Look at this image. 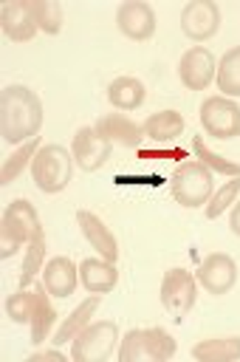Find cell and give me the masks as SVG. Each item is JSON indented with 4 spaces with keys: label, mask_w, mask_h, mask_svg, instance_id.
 Segmentation results:
<instances>
[{
    "label": "cell",
    "mask_w": 240,
    "mask_h": 362,
    "mask_svg": "<svg viewBox=\"0 0 240 362\" xmlns=\"http://www.w3.org/2000/svg\"><path fill=\"white\" fill-rule=\"evenodd\" d=\"M42 127V102L25 85H6L0 90V136L8 144L34 139Z\"/></svg>",
    "instance_id": "obj_1"
},
{
    "label": "cell",
    "mask_w": 240,
    "mask_h": 362,
    "mask_svg": "<svg viewBox=\"0 0 240 362\" xmlns=\"http://www.w3.org/2000/svg\"><path fill=\"white\" fill-rule=\"evenodd\" d=\"M40 229H42V223H40L34 204L25 198L11 201L3 209V221H0V257L8 260L20 246H28Z\"/></svg>",
    "instance_id": "obj_2"
},
{
    "label": "cell",
    "mask_w": 240,
    "mask_h": 362,
    "mask_svg": "<svg viewBox=\"0 0 240 362\" xmlns=\"http://www.w3.org/2000/svg\"><path fill=\"white\" fill-rule=\"evenodd\" d=\"M178 342L158 325L152 328H133L121 339L119 362H164L175 356Z\"/></svg>",
    "instance_id": "obj_3"
},
{
    "label": "cell",
    "mask_w": 240,
    "mask_h": 362,
    "mask_svg": "<svg viewBox=\"0 0 240 362\" xmlns=\"http://www.w3.org/2000/svg\"><path fill=\"white\" fill-rule=\"evenodd\" d=\"M169 189H172L175 204L186 206V209L206 206V201L215 192V173L209 167H203L200 161H184L172 173Z\"/></svg>",
    "instance_id": "obj_4"
},
{
    "label": "cell",
    "mask_w": 240,
    "mask_h": 362,
    "mask_svg": "<svg viewBox=\"0 0 240 362\" xmlns=\"http://www.w3.org/2000/svg\"><path fill=\"white\" fill-rule=\"evenodd\" d=\"M73 173V156L62 144H42L31 161V178L37 189L54 195L68 187Z\"/></svg>",
    "instance_id": "obj_5"
},
{
    "label": "cell",
    "mask_w": 240,
    "mask_h": 362,
    "mask_svg": "<svg viewBox=\"0 0 240 362\" xmlns=\"http://www.w3.org/2000/svg\"><path fill=\"white\" fill-rule=\"evenodd\" d=\"M119 342V325L113 320H96L85 325L71 342L73 362H104Z\"/></svg>",
    "instance_id": "obj_6"
},
{
    "label": "cell",
    "mask_w": 240,
    "mask_h": 362,
    "mask_svg": "<svg viewBox=\"0 0 240 362\" xmlns=\"http://www.w3.org/2000/svg\"><path fill=\"white\" fill-rule=\"evenodd\" d=\"M161 305L167 308V314L181 322L189 308L195 305V297H198V286H195V274L186 272V269H169L164 272L161 277Z\"/></svg>",
    "instance_id": "obj_7"
},
{
    "label": "cell",
    "mask_w": 240,
    "mask_h": 362,
    "mask_svg": "<svg viewBox=\"0 0 240 362\" xmlns=\"http://www.w3.org/2000/svg\"><path fill=\"white\" fill-rule=\"evenodd\" d=\"M200 124L212 139L240 136V105L229 96H209L200 105Z\"/></svg>",
    "instance_id": "obj_8"
},
{
    "label": "cell",
    "mask_w": 240,
    "mask_h": 362,
    "mask_svg": "<svg viewBox=\"0 0 240 362\" xmlns=\"http://www.w3.org/2000/svg\"><path fill=\"white\" fill-rule=\"evenodd\" d=\"M220 28V8L212 0H192L181 8V31L192 42H203L215 37Z\"/></svg>",
    "instance_id": "obj_9"
},
{
    "label": "cell",
    "mask_w": 240,
    "mask_h": 362,
    "mask_svg": "<svg viewBox=\"0 0 240 362\" xmlns=\"http://www.w3.org/2000/svg\"><path fill=\"white\" fill-rule=\"evenodd\" d=\"M195 280L209 294L220 297V294H226L234 286V280H237V263L229 255H223V252H212V255H206L200 260V266L195 272Z\"/></svg>",
    "instance_id": "obj_10"
},
{
    "label": "cell",
    "mask_w": 240,
    "mask_h": 362,
    "mask_svg": "<svg viewBox=\"0 0 240 362\" xmlns=\"http://www.w3.org/2000/svg\"><path fill=\"white\" fill-rule=\"evenodd\" d=\"M215 74H217V62H215V57H212L209 48L192 45L189 51H184V57L178 62V76H181L184 88L203 90L206 85H212Z\"/></svg>",
    "instance_id": "obj_11"
},
{
    "label": "cell",
    "mask_w": 240,
    "mask_h": 362,
    "mask_svg": "<svg viewBox=\"0 0 240 362\" xmlns=\"http://www.w3.org/2000/svg\"><path fill=\"white\" fill-rule=\"evenodd\" d=\"M116 25L127 40L144 42L155 34V11H152V6H147L141 0L121 3L116 8Z\"/></svg>",
    "instance_id": "obj_12"
},
{
    "label": "cell",
    "mask_w": 240,
    "mask_h": 362,
    "mask_svg": "<svg viewBox=\"0 0 240 362\" xmlns=\"http://www.w3.org/2000/svg\"><path fill=\"white\" fill-rule=\"evenodd\" d=\"M71 156H73V164L79 170L93 173V170L104 167V161L110 158V141H104L93 127H79L73 133Z\"/></svg>",
    "instance_id": "obj_13"
},
{
    "label": "cell",
    "mask_w": 240,
    "mask_h": 362,
    "mask_svg": "<svg viewBox=\"0 0 240 362\" xmlns=\"http://www.w3.org/2000/svg\"><path fill=\"white\" fill-rule=\"evenodd\" d=\"M0 25L3 34L11 42H28L37 34V20L31 14V3L28 0H14V3H3L0 8Z\"/></svg>",
    "instance_id": "obj_14"
},
{
    "label": "cell",
    "mask_w": 240,
    "mask_h": 362,
    "mask_svg": "<svg viewBox=\"0 0 240 362\" xmlns=\"http://www.w3.org/2000/svg\"><path fill=\"white\" fill-rule=\"evenodd\" d=\"M76 223H79L82 238L90 243V249H96L99 257L116 263V257H119V243H116L113 232L104 226V221H102L99 215H93L90 209H76Z\"/></svg>",
    "instance_id": "obj_15"
},
{
    "label": "cell",
    "mask_w": 240,
    "mask_h": 362,
    "mask_svg": "<svg viewBox=\"0 0 240 362\" xmlns=\"http://www.w3.org/2000/svg\"><path fill=\"white\" fill-rule=\"evenodd\" d=\"M93 130H96L104 141L121 144V147H138L141 139H144L141 124H136L133 119H127V116H121V113H104V116H99L96 124H93Z\"/></svg>",
    "instance_id": "obj_16"
},
{
    "label": "cell",
    "mask_w": 240,
    "mask_h": 362,
    "mask_svg": "<svg viewBox=\"0 0 240 362\" xmlns=\"http://www.w3.org/2000/svg\"><path fill=\"white\" fill-rule=\"evenodd\" d=\"M42 283L48 288L51 297L56 300H65L76 291V283H79V269L73 266L71 257H51L42 269Z\"/></svg>",
    "instance_id": "obj_17"
},
{
    "label": "cell",
    "mask_w": 240,
    "mask_h": 362,
    "mask_svg": "<svg viewBox=\"0 0 240 362\" xmlns=\"http://www.w3.org/2000/svg\"><path fill=\"white\" fill-rule=\"evenodd\" d=\"M79 280L88 294H107L119 283V272L104 257H85L79 266Z\"/></svg>",
    "instance_id": "obj_18"
},
{
    "label": "cell",
    "mask_w": 240,
    "mask_h": 362,
    "mask_svg": "<svg viewBox=\"0 0 240 362\" xmlns=\"http://www.w3.org/2000/svg\"><path fill=\"white\" fill-rule=\"evenodd\" d=\"M34 291H37V300H34L28 328H31V345H42L56 322V308L51 305V294H48L45 283H34Z\"/></svg>",
    "instance_id": "obj_19"
},
{
    "label": "cell",
    "mask_w": 240,
    "mask_h": 362,
    "mask_svg": "<svg viewBox=\"0 0 240 362\" xmlns=\"http://www.w3.org/2000/svg\"><path fill=\"white\" fill-rule=\"evenodd\" d=\"M99 305H102V294H90V297H85L62 322H59V328H56V334H54V345H65V342H73V337L85 328V325H90V317L99 311Z\"/></svg>",
    "instance_id": "obj_20"
},
{
    "label": "cell",
    "mask_w": 240,
    "mask_h": 362,
    "mask_svg": "<svg viewBox=\"0 0 240 362\" xmlns=\"http://www.w3.org/2000/svg\"><path fill=\"white\" fill-rule=\"evenodd\" d=\"M141 130H144V139L169 144V141H175L184 133V116L178 110H158V113L147 116Z\"/></svg>",
    "instance_id": "obj_21"
},
{
    "label": "cell",
    "mask_w": 240,
    "mask_h": 362,
    "mask_svg": "<svg viewBox=\"0 0 240 362\" xmlns=\"http://www.w3.org/2000/svg\"><path fill=\"white\" fill-rule=\"evenodd\" d=\"M144 96H147V90H144L141 79H136V76H116L107 85V102L116 110H136V107H141Z\"/></svg>",
    "instance_id": "obj_22"
},
{
    "label": "cell",
    "mask_w": 240,
    "mask_h": 362,
    "mask_svg": "<svg viewBox=\"0 0 240 362\" xmlns=\"http://www.w3.org/2000/svg\"><path fill=\"white\" fill-rule=\"evenodd\" d=\"M198 362H234L240 359V337H215L192 345Z\"/></svg>",
    "instance_id": "obj_23"
},
{
    "label": "cell",
    "mask_w": 240,
    "mask_h": 362,
    "mask_svg": "<svg viewBox=\"0 0 240 362\" xmlns=\"http://www.w3.org/2000/svg\"><path fill=\"white\" fill-rule=\"evenodd\" d=\"M215 79H217V90L223 96H229V99H237L240 96V45L229 48L220 57Z\"/></svg>",
    "instance_id": "obj_24"
},
{
    "label": "cell",
    "mask_w": 240,
    "mask_h": 362,
    "mask_svg": "<svg viewBox=\"0 0 240 362\" xmlns=\"http://www.w3.org/2000/svg\"><path fill=\"white\" fill-rule=\"evenodd\" d=\"M37 150H40V136H34V139H28V141H23L6 161H3V170H0V184L3 187H8L20 173H23V167L28 164V161H34V156H37Z\"/></svg>",
    "instance_id": "obj_25"
},
{
    "label": "cell",
    "mask_w": 240,
    "mask_h": 362,
    "mask_svg": "<svg viewBox=\"0 0 240 362\" xmlns=\"http://www.w3.org/2000/svg\"><path fill=\"white\" fill-rule=\"evenodd\" d=\"M192 150H195V158H198L203 167H209L212 173L226 175V178H240V164H234V161L223 158L220 153L209 150V147L203 144V139H200V136H195V139H192Z\"/></svg>",
    "instance_id": "obj_26"
},
{
    "label": "cell",
    "mask_w": 240,
    "mask_h": 362,
    "mask_svg": "<svg viewBox=\"0 0 240 362\" xmlns=\"http://www.w3.org/2000/svg\"><path fill=\"white\" fill-rule=\"evenodd\" d=\"M45 260V235L42 229L31 238V243L25 246V257H23V272H20V288H28L37 280V272L42 269Z\"/></svg>",
    "instance_id": "obj_27"
},
{
    "label": "cell",
    "mask_w": 240,
    "mask_h": 362,
    "mask_svg": "<svg viewBox=\"0 0 240 362\" xmlns=\"http://www.w3.org/2000/svg\"><path fill=\"white\" fill-rule=\"evenodd\" d=\"M28 3H31V14H34L40 31H45L51 37L62 31V8H59V3H54V0H28Z\"/></svg>",
    "instance_id": "obj_28"
},
{
    "label": "cell",
    "mask_w": 240,
    "mask_h": 362,
    "mask_svg": "<svg viewBox=\"0 0 240 362\" xmlns=\"http://www.w3.org/2000/svg\"><path fill=\"white\" fill-rule=\"evenodd\" d=\"M237 195H240V178H232V181H226L223 187H217V189L212 192V198L206 201V206H203L206 218H209V221L220 218V215L237 201Z\"/></svg>",
    "instance_id": "obj_29"
},
{
    "label": "cell",
    "mask_w": 240,
    "mask_h": 362,
    "mask_svg": "<svg viewBox=\"0 0 240 362\" xmlns=\"http://www.w3.org/2000/svg\"><path fill=\"white\" fill-rule=\"evenodd\" d=\"M34 300H37V291H34V283L31 288H20L14 291L8 300H6V314L11 322H25L31 320V311H34Z\"/></svg>",
    "instance_id": "obj_30"
},
{
    "label": "cell",
    "mask_w": 240,
    "mask_h": 362,
    "mask_svg": "<svg viewBox=\"0 0 240 362\" xmlns=\"http://www.w3.org/2000/svg\"><path fill=\"white\" fill-rule=\"evenodd\" d=\"M136 156L141 161H181V158H186V150L184 147H161V150L147 147V150H138Z\"/></svg>",
    "instance_id": "obj_31"
},
{
    "label": "cell",
    "mask_w": 240,
    "mask_h": 362,
    "mask_svg": "<svg viewBox=\"0 0 240 362\" xmlns=\"http://www.w3.org/2000/svg\"><path fill=\"white\" fill-rule=\"evenodd\" d=\"M229 226H232V232L240 238V201H234V206H232V215H229Z\"/></svg>",
    "instance_id": "obj_32"
},
{
    "label": "cell",
    "mask_w": 240,
    "mask_h": 362,
    "mask_svg": "<svg viewBox=\"0 0 240 362\" xmlns=\"http://www.w3.org/2000/svg\"><path fill=\"white\" fill-rule=\"evenodd\" d=\"M31 359H34V362H37V359H59V362H62V351H59V345H56L54 351H37Z\"/></svg>",
    "instance_id": "obj_33"
}]
</instances>
